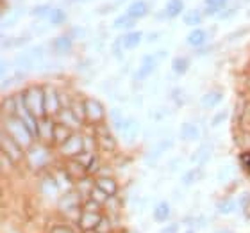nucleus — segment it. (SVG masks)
I'll return each mask as SVG.
<instances>
[{
  "label": "nucleus",
  "instance_id": "7ed1b4c3",
  "mask_svg": "<svg viewBox=\"0 0 250 233\" xmlns=\"http://www.w3.org/2000/svg\"><path fill=\"white\" fill-rule=\"evenodd\" d=\"M84 151H86L84 135H81V134H72L61 144V153L64 157H79L81 153H84Z\"/></svg>",
  "mask_w": 250,
  "mask_h": 233
},
{
  "label": "nucleus",
  "instance_id": "aec40b11",
  "mask_svg": "<svg viewBox=\"0 0 250 233\" xmlns=\"http://www.w3.org/2000/svg\"><path fill=\"white\" fill-rule=\"evenodd\" d=\"M202 176H204V169H202V167H200V166H193L191 169H188V171L184 173L183 176H181V185H184V187L193 185L195 181L202 180Z\"/></svg>",
  "mask_w": 250,
  "mask_h": 233
},
{
  "label": "nucleus",
  "instance_id": "7c9ffc66",
  "mask_svg": "<svg viewBox=\"0 0 250 233\" xmlns=\"http://www.w3.org/2000/svg\"><path fill=\"white\" fill-rule=\"evenodd\" d=\"M89 197H91V199H95L97 203H100V205H104V203H107V199H109L111 196H107V194H105L102 189H99V187L95 185L93 191L89 192Z\"/></svg>",
  "mask_w": 250,
  "mask_h": 233
},
{
  "label": "nucleus",
  "instance_id": "4c0bfd02",
  "mask_svg": "<svg viewBox=\"0 0 250 233\" xmlns=\"http://www.w3.org/2000/svg\"><path fill=\"white\" fill-rule=\"evenodd\" d=\"M97 233H111V223L109 219L102 217V221H100V224L97 226V230H95Z\"/></svg>",
  "mask_w": 250,
  "mask_h": 233
},
{
  "label": "nucleus",
  "instance_id": "412c9836",
  "mask_svg": "<svg viewBox=\"0 0 250 233\" xmlns=\"http://www.w3.org/2000/svg\"><path fill=\"white\" fill-rule=\"evenodd\" d=\"M127 15L132 18V20H138V18H143V16L148 15V4L143 2V0H136L127 7Z\"/></svg>",
  "mask_w": 250,
  "mask_h": 233
},
{
  "label": "nucleus",
  "instance_id": "f8f14e48",
  "mask_svg": "<svg viewBox=\"0 0 250 233\" xmlns=\"http://www.w3.org/2000/svg\"><path fill=\"white\" fill-rule=\"evenodd\" d=\"M211 153H213V146L209 144V143H204V144L198 146L197 151H193L191 164H193V166L204 167V164H206V162L211 159Z\"/></svg>",
  "mask_w": 250,
  "mask_h": 233
},
{
  "label": "nucleus",
  "instance_id": "39448f33",
  "mask_svg": "<svg viewBox=\"0 0 250 233\" xmlns=\"http://www.w3.org/2000/svg\"><path fill=\"white\" fill-rule=\"evenodd\" d=\"M27 161H29V164H31L34 169H40V167H45L48 164L50 153H48V150L45 146H34V148H31L29 153H27Z\"/></svg>",
  "mask_w": 250,
  "mask_h": 233
},
{
  "label": "nucleus",
  "instance_id": "79ce46f5",
  "mask_svg": "<svg viewBox=\"0 0 250 233\" xmlns=\"http://www.w3.org/2000/svg\"><path fill=\"white\" fill-rule=\"evenodd\" d=\"M157 37H159V32H152L150 36H148V41H156Z\"/></svg>",
  "mask_w": 250,
  "mask_h": 233
},
{
  "label": "nucleus",
  "instance_id": "f704fd0d",
  "mask_svg": "<svg viewBox=\"0 0 250 233\" xmlns=\"http://www.w3.org/2000/svg\"><path fill=\"white\" fill-rule=\"evenodd\" d=\"M81 208H83L84 212H100V203H97L95 199L88 197V199L84 201V205Z\"/></svg>",
  "mask_w": 250,
  "mask_h": 233
},
{
  "label": "nucleus",
  "instance_id": "37998d69",
  "mask_svg": "<svg viewBox=\"0 0 250 233\" xmlns=\"http://www.w3.org/2000/svg\"><path fill=\"white\" fill-rule=\"evenodd\" d=\"M214 233H230V230H225V228H220V230H216Z\"/></svg>",
  "mask_w": 250,
  "mask_h": 233
},
{
  "label": "nucleus",
  "instance_id": "1a4fd4ad",
  "mask_svg": "<svg viewBox=\"0 0 250 233\" xmlns=\"http://www.w3.org/2000/svg\"><path fill=\"white\" fill-rule=\"evenodd\" d=\"M104 116H105L104 107H102V104H100L99 100L95 98L86 100V119H89L91 123H100L104 119Z\"/></svg>",
  "mask_w": 250,
  "mask_h": 233
},
{
  "label": "nucleus",
  "instance_id": "a878e982",
  "mask_svg": "<svg viewBox=\"0 0 250 233\" xmlns=\"http://www.w3.org/2000/svg\"><path fill=\"white\" fill-rule=\"evenodd\" d=\"M188 70H189V59L188 57H175L172 61V72L179 77H183Z\"/></svg>",
  "mask_w": 250,
  "mask_h": 233
},
{
  "label": "nucleus",
  "instance_id": "9d476101",
  "mask_svg": "<svg viewBox=\"0 0 250 233\" xmlns=\"http://www.w3.org/2000/svg\"><path fill=\"white\" fill-rule=\"evenodd\" d=\"M100 221H102L100 212H84V210H81V215H79V226H81L84 232L97 230Z\"/></svg>",
  "mask_w": 250,
  "mask_h": 233
},
{
  "label": "nucleus",
  "instance_id": "f3484780",
  "mask_svg": "<svg viewBox=\"0 0 250 233\" xmlns=\"http://www.w3.org/2000/svg\"><path fill=\"white\" fill-rule=\"evenodd\" d=\"M141 41H143V34L136 31L127 32V34H124V36L120 37V43L124 50H134L136 47H140Z\"/></svg>",
  "mask_w": 250,
  "mask_h": 233
},
{
  "label": "nucleus",
  "instance_id": "dca6fc26",
  "mask_svg": "<svg viewBox=\"0 0 250 233\" xmlns=\"http://www.w3.org/2000/svg\"><path fill=\"white\" fill-rule=\"evenodd\" d=\"M95 185L102 189L107 196H116V192H118V183L111 176H99V178H95Z\"/></svg>",
  "mask_w": 250,
  "mask_h": 233
},
{
  "label": "nucleus",
  "instance_id": "6ab92c4d",
  "mask_svg": "<svg viewBox=\"0 0 250 233\" xmlns=\"http://www.w3.org/2000/svg\"><path fill=\"white\" fill-rule=\"evenodd\" d=\"M222 100H224V94L220 91H208V93L202 94L200 105H202V109H213V107L222 104Z\"/></svg>",
  "mask_w": 250,
  "mask_h": 233
},
{
  "label": "nucleus",
  "instance_id": "c03bdc74",
  "mask_svg": "<svg viewBox=\"0 0 250 233\" xmlns=\"http://www.w3.org/2000/svg\"><path fill=\"white\" fill-rule=\"evenodd\" d=\"M184 233H197V230H191V228H189V230H186Z\"/></svg>",
  "mask_w": 250,
  "mask_h": 233
},
{
  "label": "nucleus",
  "instance_id": "5701e85b",
  "mask_svg": "<svg viewBox=\"0 0 250 233\" xmlns=\"http://www.w3.org/2000/svg\"><path fill=\"white\" fill-rule=\"evenodd\" d=\"M70 135H72V130H70V126H66V125L61 123V121L54 123V139L52 141H56V143L62 144V143H64Z\"/></svg>",
  "mask_w": 250,
  "mask_h": 233
},
{
  "label": "nucleus",
  "instance_id": "cd10ccee",
  "mask_svg": "<svg viewBox=\"0 0 250 233\" xmlns=\"http://www.w3.org/2000/svg\"><path fill=\"white\" fill-rule=\"evenodd\" d=\"M236 176V167L234 166H224L218 169V175H216V178H218L220 183H225V181L232 180Z\"/></svg>",
  "mask_w": 250,
  "mask_h": 233
},
{
  "label": "nucleus",
  "instance_id": "a19ab883",
  "mask_svg": "<svg viewBox=\"0 0 250 233\" xmlns=\"http://www.w3.org/2000/svg\"><path fill=\"white\" fill-rule=\"evenodd\" d=\"M50 233H75L72 228H68V226H56Z\"/></svg>",
  "mask_w": 250,
  "mask_h": 233
},
{
  "label": "nucleus",
  "instance_id": "4468645a",
  "mask_svg": "<svg viewBox=\"0 0 250 233\" xmlns=\"http://www.w3.org/2000/svg\"><path fill=\"white\" fill-rule=\"evenodd\" d=\"M238 207H240V203L236 201L234 197H222V199L216 201V205H214V208H216V212H218L220 215H232V214L238 210Z\"/></svg>",
  "mask_w": 250,
  "mask_h": 233
},
{
  "label": "nucleus",
  "instance_id": "c9c22d12",
  "mask_svg": "<svg viewBox=\"0 0 250 233\" xmlns=\"http://www.w3.org/2000/svg\"><path fill=\"white\" fill-rule=\"evenodd\" d=\"M50 13H52V9H50L48 5H38V7L32 9V15L40 16V18H43V16H50Z\"/></svg>",
  "mask_w": 250,
  "mask_h": 233
},
{
  "label": "nucleus",
  "instance_id": "423d86ee",
  "mask_svg": "<svg viewBox=\"0 0 250 233\" xmlns=\"http://www.w3.org/2000/svg\"><path fill=\"white\" fill-rule=\"evenodd\" d=\"M173 146V141L172 139H161L159 143H157L156 146H152L150 150L146 151V155H145V162L148 164V166H154L159 159H161L165 153H167L170 148Z\"/></svg>",
  "mask_w": 250,
  "mask_h": 233
},
{
  "label": "nucleus",
  "instance_id": "a211bd4d",
  "mask_svg": "<svg viewBox=\"0 0 250 233\" xmlns=\"http://www.w3.org/2000/svg\"><path fill=\"white\" fill-rule=\"evenodd\" d=\"M59 107H61V102H59L58 93L54 89H45V109H47V114L59 112Z\"/></svg>",
  "mask_w": 250,
  "mask_h": 233
},
{
  "label": "nucleus",
  "instance_id": "ddd939ff",
  "mask_svg": "<svg viewBox=\"0 0 250 233\" xmlns=\"http://www.w3.org/2000/svg\"><path fill=\"white\" fill-rule=\"evenodd\" d=\"M179 134H181V139L188 141V143H193V141L200 139V128H198V125L193 123V121H184V123L181 125Z\"/></svg>",
  "mask_w": 250,
  "mask_h": 233
},
{
  "label": "nucleus",
  "instance_id": "a18cd8bd",
  "mask_svg": "<svg viewBox=\"0 0 250 233\" xmlns=\"http://www.w3.org/2000/svg\"><path fill=\"white\" fill-rule=\"evenodd\" d=\"M249 15H250V13H249Z\"/></svg>",
  "mask_w": 250,
  "mask_h": 233
},
{
  "label": "nucleus",
  "instance_id": "20e7f679",
  "mask_svg": "<svg viewBox=\"0 0 250 233\" xmlns=\"http://www.w3.org/2000/svg\"><path fill=\"white\" fill-rule=\"evenodd\" d=\"M2 153H5L11 161L16 162L23 157V148H21V146L18 144V143H16L9 134L2 132Z\"/></svg>",
  "mask_w": 250,
  "mask_h": 233
},
{
  "label": "nucleus",
  "instance_id": "f03ea898",
  "mask_svg": "<svg viewBox=\"0 0 250 233\" xmlns=\"http://www.w3.org/2000/svg\"><path fill=\"white\" fill-rule=\"evenodd\" d=\"M21 100H23L27 109L31 110L38 119L47 114V109H45V89L29 88L25 93L21 94Z\"/></svg>",
  "mask_w": 250,
  "mask_h": 233
},
{
  "label": "nucleus",
  "instance_id": "f257e3e1",
  "mask_svg": "<svg viewBox=\"0 0 250 233\" xmlns=\"http://www.w3.org/2000/svg\"><path fill=\"white\" fill-rule=\"evenodd\" d=\"M4 132L9 134L23 150H25V148H31L34 134H32V130L29 128L18 116H7V118H5Z\"/></svg>",
  "mask_w": 250,
  "mask_h": 233
},
{
  "label": "nucleus",
  "instance_id": "0eeeda50",
  "mask_svg": "<svg viewBox=\"0 0 250 233\" xmlns=\"http://www.w3.org/2000/svg\"><path fill=\"white\" fill-rule=\"evenodd\" d=\"M170 217H172V205L167 201V199H161L157 201L152 208V219L154 223L157 224H167L170 223Z\"/></svg>",
  "mask_w": 250,
  "mask_h": 233
},
{
  "label": "nucleus",
  "instance_id": "72a5a7b5",
  "mask_svg": "<svg viewBox=\"0 0 250 233\" xmlns=\"http://www.w3.org/2000/svg\"><path fill=\"white\" fill-rule=\"evenodd\" d=\"M227 118H229V110H225V109L220 110V112H216V114L213 116V119H211V126H213V128L214 126H220Z\"/></svg>",
  "mask_w": 250,
  "mask_h": 233
},
{
  "label": "nucleus",
  "instance_id": "c85d7f7f",
  "mask_svg": "<svg viewBox=\"0 0 250 233\" xmlns=\"http://www.w3.org/2000/svg\"><path fill=\"white\" fill-rule=\"evenodd\" d=\"M184 23H186V25H191V27L200 25V23H202V13L197 9L188 11L186 15H184Z\"/></svg>",
  "mask_w": 250,
  "mask_h": 233
},
{
  "label": "nucleus",
  "instance_id": "bb28decb",
  "mask_svg": "<svg viewBox=\"0 0 250 233\" xmlns=\"http://www.w3.org/2000/svg\"><path fill=\"white\" fill-rule=\"evenodd\" d=\"M42 191H43V194H47V196H56L59 191L58 180H56V178H50V176L45 178V180L42 181Z\"/></svg>",
  "mask_w": 250,
  "mask_h": 233
},
{
  "label": "nucleus",
  "instance_id": "473e14b6",
  "mask_svg": "<svg viewBox=\"0 0 250 233\" xmlns=\"http://www.w3.org/2000/svg\"><path fill=\"white\" fill-rule=\"evenodd\" d=\"M134 25V21H132V18H130L129 15H127V13H125V15H122V16H118V18H116L115 20V27L116 29H129V27H132Z\"/></svg>",
  "mask_w": 250,
  "mask_h": 233
},
{
  "label": "nucleus",
  "instance_id": "b1692460",
  "mask_svg": "<svg viewBox=\"0 0 250 233\" xmlns=\"http://www.w3.org/2000/svg\"><path fill=\"white\" fill-rule=\"evenodd\" d=\"M52 47L58 54H68L72 50V36H58L52 41Z\"/></svg>",
  "mask_w": 250,
  "mask_h": 233
},
{
  "label": "nucleus",
  "instance_id": "393cba45",
  "mask_svg": "<svg viewBox=\"0 0 250 233\" xmlns=\"http://www.w3.org/2000/svg\"><path fill=\"white\" fill-rule=\"evenodd\" d=\"M184 11V2L183 0H168L167 7H165V15L168 18H175Z\"/></svg>",
  "mask_w": 250,
  "mask_h": 233
},
{
  "label": "nucleus",
  "instance_id": "c756f323",
  "mask_svg": "<svg viewBox=\"0 0 250 233\" xmlns=\"http://www.w3.org/2000/svg\"><path fill=\"white\" fill-rule=\"evenodd\" d=\"M227 0H206V13L208 15H216L220 9H224Z\"/></svg>",
  "mask_w": 250,
  "mask_h": 233
},
{
  "label": "nucleus",
  "instance_id": "58836bf2",
  "mask_svg": "<svg viewBox=\"0 0 250 233\" xmlns=\"http://www.w3.org/2000/svg\"><path fill=\"white\" fill-rule=\"evenodd\" d=\"M240 162H241V166H243V167L250 169V151H247V153H241V155H240Z\"/></svg>",
  "mask_w": 250,
  "mask_h": 233
},
{
  "label": "nucleus",
  "instance_id": "6e6552de",
  "mask_svg": "<svg viewBox=\"0 0 250 233\" xmlns=\"http://www.w3.org/2000/svg\"><path fill=\"white\" fill-rule=\"evenodd\" d=\"M157 61H159V59H157L156 55H145V57L141 59L140 68H138L134 73L136 80H146V78L150 77L152 73L156 72Z\"/></svg>",
  "mask_w": 250,
  "mask_h": 233
},
{
  "label": "nucleus",
  "instance_id": "4be33fe9",
  "mask_svg": "<svg viewBox=\"0 0 250 233\" xmlns=\"http://www.w3.org/2000/svg\"><path fill=\"white\" fill-rule=\"evenodd\" d=\"M186 41H188V45H191V47H195V48L202 47L204 43L208 41V32L204 31V29H193V31L188 34Z\"/></svg>",
  "mask_w": 250,
  "mask_h": 233
},
{
  "label": "nucleus",
  "instance_id": "2eb2a0df",
  "mask_svg": "<svg viewBox=\"0 0 250 233\" xmlns=\"http://www.w3.org/2000/svg\"><path fill=\"white\" fill-rule=\"evenodd\" d=\"M81 205V194L75 191L64 192L59 199V208L61 210H73V208H79Z\"/></svg>",
  "mask_w": 250,
  "mask_h": 233
},
{
  "label": "nucleus",
  "instance_id": "e433bc0d",
  "mask_svg": "<svg viewBox=\"0 0 250 233\" xmlns=\"http://www.w3.org/2000/svg\"><path fill=\"white\" fill-rule=\"evenodd\" d=\"M181 232V224L179 223H167L159 230V233H179Z\"/></svg>",
  "mask_w": 250,
  "mask_h": 233
},
{
  "label": "nucleus",
  "instance_id": "2f4dec72",
  "mask_svg": "<svg viewBox=\"0 0 250 233\" xmlns=\"http://www.w3.org/2000/svg\"><path fill=\"white\" fill-rule=\"evenodd\" d=\"M48 20H50V23H54V25H59V23H62V21L66 20V15H64V11L62 9L54 7L50 16H48Z\"/></svg>",
  "mask_w": 250,
  "mask_h": 233
},
{
  "label": "nucleus",
  "instance_id": "9b49d317",
  "mask_svg": "<svg viewBox=\"0 0 250 233\" xmlns=\"http://www.w3.org/2000/svg\"><path fill=\"white\" fill-rule=\"evenodd\" d=\"M116 128H118V132L122 134V137H124L125 141H129V143H132V141L136 139V134L140 132V126L136 123V119H132V118L124 119Z\"/></svg>",
  "mask_w": 250,
  "mask_h": 233
},
{
  "label": "nucleus",
  "instance_id": "ea45409f",
  "mask_svg": "<svg viewBox=\"0 0 250 233\" xmlns=\"http://www.w3.org/2000/svg\"><path fill=\"white\" fill-rule=\"evenodd\" d=\"M238 203H240L241 208H247V205L250 203V194H249V192H243V196L238 199Z\"/></svg>",
  "mask_w": 250,
  "mask_h": 233
}]
</instances>
